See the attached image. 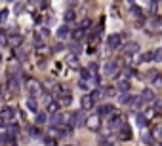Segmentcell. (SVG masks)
Wrapping results in <instances>:
<instances>
[{"label":"cell","mask_w":162,"mask_h":146,"mask_svg":"<svg viewBox=\"0 0 162 146\" xmlns=\"http://www.w3.org/2000/svg\"><path fill=\"white\" fill-rule=\"evenodd\" d=\"M21 85H23V74L21 76H8V84H6V89L8 93H19L21 91Z\"/></svg>","instance_id":"obj_1"},{"label":"cell","mask_w":162,"mask_h":146,"mask_svg":"<svg viewBox=\"0 0 162 146\" xmlns=\"http://www.w3.org/2000/svg\"><path fill=\"white\" fill-rule=\"evenodd\" d=\"M25 91L29 93V97H40L44 93V87L40 85V82L36 80H27L25 82Z\"/></svg>","instance_id":"obj_2"},{"label":"cell","mask_w":162,"mask_h":146,"mask_svg":"<svg viewBox=\"0 0 162 146\" xmlns=\"http://www.w3.org/2000/svg\"><path fill=\"white\" fill-rule=\"evenodd\" d=\"M86 127L90 131H99L101 129V116L99 114H91L86 118Z\"/></svg>","instance_id":"obj_3"},{"label":"cell","mask_w":162,"mask_h":146,"mask_svg":"<svg viewBox=\"0 0 162 146\" xmlns=\"http://www.w3.org/2000/svg\"><path fill=\"white\" fill-rule=\"evenodd\" d=\"M124 116H120L118 112H112L111 116H109V127L111 129H120L122 125H124Z\"/></svg>","instance_id":"obj_4"},{"label":"cell","mask_w":162,"mask_h":146,"mask_svg":"<svg viewBox=\"0 0 162 146\" xmlns=\"http://www.w3.org/2000/svg\"><path fill=\"white\" fill-rule=\"evenodd\" d=\"M103 74H105L107 78L118 76V65H117V61H107L105 66H103Z\"/></svg>","instance_id":"obj_5"},{"label":"cell","mask_w":162,"mask_h":146,"mask_svg":"<svg viewBox=\"0 0 162 146\" xmlns=\"http://www.w3.org/2000/svg\"><path fill=\"white\" fill-rule=\"evenodd\" d=\"M122 46V34H111L107 38V47L109 50H118Z\"/></svg>","instance_id":"obj_6"},{"label":"cell","mask_w":162,"mask_h":146,"mask_svg":"<svg viewBox=\"0 0 162 146\" xmlns=\"http://www.w3.org/2000/svg\"><path fill=\"white\" fill-rule=\"evenodd\" d=\"M84 112H86L84 108H82L80 112H75V129H80V127L86 125V118H88V116H86Z\"/></svg>","instance_id":"obj_7"},{"label":"cell","mask_w":162,"mask_h":146,"mask_svg":"<svg viewBox=\"0 0 162 146\" xmlns=\"http://www.w3.org/2000/svg\"><path fill=\"white\" fill-rule=\"evenodd\" d=\"M21 44H23V36H21V34H17V32H15V34H10V38H8V46L12 47V50H17Z\"/></svg>","instance_id":"obj_8"},{"label":"cell","mask_w":162,"mask_h":146,"mask_svg":"<svg viewBox=\"0 0 162 146\" xmlns=\"http://www.w3.org/2000/svg\"><path fill=\"white\" fill-rule=\"evenodd\" d=\"M133 53H139V44L132 40V42L124 44V55H133Z\"/></svg>","instance_id":"obj_9"},{"label":"cell","mask_w":162,"mask_h":146,"mask_svg":"<svg viewBox=\"0 0 162 146\" xmlns=\"http://www.w3.org/2000/svg\"><path fill=\"white\" fill-rule=\"evenodd\" d=\"M61 106H69L73 103V93L71 91H67V89H61V99H59Z\"/></svg>","instance_id":"obj_10"},{"label":"cell","mask_w":162,"mask_h":146,"mask_svg":"<svg viewBox=\"0 0 162 146\" xmlns=\"http://www.w3.org/2000/svg\"><path fill=\"white\" fill-rule=\"evenodd\" d=\"M132 137H133V135H132V129H130V125H126V124H124V125L118 129V139H120V140H130Z\"/></svg>","instance_id":"obj_11"},{"label":"cell","mask_w":162,"mask_h":146,"mask_svg":"<svg viewBox=\"0 0 162 146\" xmlns=\"http://www.w3.org/2000/svg\"><path fill=\"white\" fill-rule=\"evenodd\" d=\"M94 105H96V101L91 99V95H84L82 99H80V106L84 110H91V108H94Z\"/></svg>","instance_id":"obj_12"},{"label":"cell","mask_w":162,"mask_h":146,"mask_svg":"<svg viewBox=\"0 0 162 146\" xmlns=\"http://www.w3.org/2000/svg\"><path fill=\"white\" fill-rule=\"evenodd\" d=\"M147 25H149V27H147L149 32H162V21H160V19H151Z\"/></svg>","instance_id":"obj_13"},{"label":"cell","mask_w":162,"mask_h":146,"mask_svg":"<svg viewBox=\"0 0 162 146\" xmlns=\"http://www.w3.org/2000/svg\"><path fill=\"white\" fill-rule=\"evenodd\" d=\"M67 65L71 66V68H75V70H80V63H78V55L76 53H71V55H67Z\"/></svg>","instance_id":"obj_14"},{"label":"cell","mask_w":162,"mask_h":146,"mask_svg":"<svg viewBox=\"0 0 162 146\" xmlns=\"http://www.w3.org/2000/svg\"><path fill=\"white\" fill-rule=\"evenodd\" d=\"M86 31H88V29L78 27V29H75V31H73L71 38H73V40H76V42H80V40H84V38H86Z\"/></svg>","instance_id":"obj_15"},{"label":"cell","mask_w":162,"mask_h":146,"mask_svg":"<svg viewBox=\"0 0 162 146\" xmlns=\"http://www.w3.org/2000/svg\"><path fill=\"white\" fill-rule=\"evenodd\" d=\"M0 114H2L8 121H13V118H15V108H13V106H4Z\"/></svg>","instance_id":"obj_16"},{"label":"cell","mask_w":162,"mask_h":146,"mask_svg":"<svg viewBox=\"0 0 162 146\" xmlns=\"http://www.w3.org/2000/svg\"><path fill=\"white\" fill-rule=\"evenodd\" d=\"M112 112H114V106H112V105H101V106L97 108V114H99L101 118H103V116H111Z\"/></svg>","instance_id":"obj_17"},{"label":"cell","mask_w":162,"mask_h":146,"mask_svg":"<svg viewBox=\"0 0 162 146\" xmlns=\"http://www.w3.org/2000/svg\"><path fill=\"white\" fill-rule=\"evenodd\" d=\"M132 101H133V97L130 95V91H122L118 95V103L120 105H132Z\"/></svg>","instance_id":"obj_18"},{"label":"cell","mask_w":162,"mask_h":146,"mask_svg":"<svg viewBox=\"0 0 162 146\" xmlns=\"http://www.w3.org/2000/svg\"><path fill=\"white\" fill-rule=\"evenodd\" d=\"M55 34H57V38H59V40H65L69 34H71V29H69V25H61V27L57 29V32H55Z\"/></svg>","instance_id":"obj_19"},{"label":"cell","mask_w":162,"mask_h":146,"mask_svg":"<svg viewBox=\"0 0 162 146\" xmlns=\"http://www.w3.org/2000/svg\"><path fill=\"white\" fill-rule=\"evenodd\" d=\"M27 133H29L31 137H34V139H44V133H42V129H38L36 125L29 127V129H27Z\"/></svg>","instance_id":"obj_20"},{"label":"cell","mask_w":162,"mask_h":146,"mask_svg":"<svg viewBox=\"0 0 162 146\" xmlns=\"http://www.w3.org/2000/svg\"><path fill=\"white\" fill-rule=\"evenodd\" d=\"M27 108L31 110V112H38V103H36V97H29L27 99Z\"/></svg>","instance_id":"obj_21"},{"label":"cell","mask_w":162,"mask_h":146,"mask_svg":"<svg viewBox=\"0 0 162 146\" xmlns=\"http://www.w3.org/2000/svg\"><path fill=\"white\" fill-rule=\"evenodd\" d=\"M34 121H36V125H44L46 121H48V114H46V112H36Z\"/></svg>","instance_id":"obj_22"},{"label":"cell","mask_w":162,"mask_h":146,"mask_svg":"<svg viewBox=\"0 0 162 146\" xmlns=\"http://www.w3.org/2000/svg\"><path fill=\"white\" fill-rule=\"evenodd\" d=\"M36 53L42 55V57H48V55L52 53V50H50L48 46H42V44H40V46H36Z\"/></svg>","instance_id":"obj_23"},{"label":"cell","mask_w":162,"mask_h":146,"mask_svg":"<svg viewBox=\"0 0 162 146\" xmlns=\"http://www.w3.org/2000/svg\"><path fill=\"white\" fill-rule=\"evenodd\" d=\"M61 118H63V114H50V118H48V121L52 125H61Z\"/></svg>","instance_id":"obj_24"},{"label":"cell","mask_w":162,"mask_h":146,"mask_svg":"<svg viewBox=\"0 0 162 146\" xmlns=\"http://www.w3.org/2000/svg\"><path fill=\"white\" fill-rule=\"evenodd\" d=\"M117 89L122 93V91H130V82H128V78H124V80H118V84H117Z\"/></svg>","instance_id":"obj_25"},{"label":"cell","mask_w":162,"mask_h":146,"mask_svg":"<svg viewBox=\"0 0 162 146\" xmlns=\"http://www.w3.org/2000/svg\"><path fill=\"white\" fill-rule=\"evenodd\" d=\"M139 97H141V99H143V101H154V93H153V91H151L149 87H147V89H143Z\"/></svg>","instance_id":"obj_26"},{"label":"cell","mask_w":162,"mask_h":146,"mask_svg":"<svg viewBox=\"0 0 162 146\" xmlns=\"http://www.w3.org/2000/svg\"><path fill=\"white\" fill-rule=\"evenodd\" d=\"M147 121H149V119H147L145 114H137V116H135V124L139 125V127H147Z\"/></svg>","instance_id":"obj_27"},{"label":"cell","mask_w":162,"mask_h":146,"mask_svg":"<svg viewBox=\"0 0 162 146\" xmlns=\"http://www.w3.org/2000/svg\"><path fill=\"white\" fill-rule=\"evenodd\" d=\"M63 19H65L67 23H73V21L76 19V13H75V10H67V12L63 13Z\"/></svg>","instance_id":"obj_28"},{"label":"cell","mask_w":162,"mask_h":146,"mask_svg":"<svg viewBox=\"0 0 162 146\" xmlns=\"http://www.w3.org/2000/svg\"><path fill=\"white\" fill-rule=\"evenodd\" d=\"M59 108H61V103H55V101H52L50 105H48V114H55V112H59Z\"/></svg>","instance_id":"obj_29"},{"label":"cell","mask_w":162,"mask_h":146,"mask_svg":"<svg viewBox=\"0 0 162 146\" xmlns=\"http://www.w3.org/2000/svg\"><path fill=\"white\" fill-rule=\"evenodd\" d=\"M40 99H42V103H44L46 106H48V105L54 101V97H52V93H46V91H44V93L40 95Z\"/></svg>","instance_id":"obj_30"},{"label":"cell","mask_w":162,"mask_h":146,"mask_svg":"<svg viewBox=\"0 0 162 146\" xmlns=\"http://www.w3.org/2000/svg\"><path fill=\"white\" fill-rule=\"evenodd\" d=\"M151 61H154V51H147L141 55V63H151Z\"/></svg>","instance_id":"obj_31"},{"label":"cell","mask_w":162,"mask_h":146,"mask_svg":"<svg viewBox=\"0 0 162 146\" xmlns=\"http://www.w3.org/2000/svg\"><path fill=\"white\" fill-rule=\"evenodd\" d=\"M27 57H29V55H27V50L19 46V47H17V59H19V61H25Z\"/></svg>","instance_id":"obj_32"},{"label":"cell","mask_w":162,"mask_h":146,"mask_svg":"<svg viewBox=\"0 0 162 146\" xmlns=\"http://www.w3.org/2000/svg\"><path fill=\"white\" fill-rule=\"evenodd\" d=\"M90 95H91V99H94V101H99L101 97L105 95V91H101V89H94V91H91Z\"/></svg>","instance_id":"obj_33"},{"label":"cell","mask_w":162,"mask_h":146,"mask_svg":"<svg viewBox=\"0 0 162 146\" xmlns=\"http://www.w3.org/2000/svg\"><path fill=\"white\" fill-rule=\"evenodd\" d=\"M141 139H143V142H145V144H153V140H154V135H151V133H147V131H145V133L141 135Z\"/></svg>","instance_id":"obj_34"},{"label":"cell","mask_w":162,"mask_h":146,"mask_svg":"<svg viewBox=\"0 0 162 146\" xmlns=\"http://www.w3.org/2000/svg\"><path fill=\"white\" fill-rule=\"evenodd\" d=\"M23 10H25V2H17L15 8H13V13H15V15H21Z\"/></svg>","instance_id":"obj_35"},{"label":"cell","mask_w":162,"mask_h":146,"mask_svg":"<svg viewBox=\"0 0 162 146\" xmlns=\"http://www.w3.org/2000/svg\"><path fill=\"white\" fill-rule=\"evenodd\" d=\"M6 44H8V32L0 29V46H6Z\"/></svg>","instance_id":"obj_36"},{"label":"cell","mask_w":162,"mask_h":146,"mask_svg":"<svg viewBox=\"0 0 162 146\" xmlns=\"http://www.w3.org/2000/svg\"><path fill=\"white\" fill-rule=\"evenodd\" d=\"M6 129H8V133H13V135H17V133H19V127H17V124H13V121H10Z\"/></svg>","instance_id":"obj_37"},{"label":"cell","mask_w":162,"mask_h":146,"mask_svg":"<svg viewBox=\"0 0 162 146\" xmlns=\"http://www.w3.org/2000/svg\"><path fill=\"white\" fill-rule=\"evenodd\" d=\"M156 112H158V110H156V108H154V106H153V108H147V110H145V112H143V114H145V116H147V119H153V118H154V116H156Z\"/></svg>","instance_id":"obj_38"},{"label":"cell","mask_w":162,"mask_h":146,"mask_svg":"<svg viewBox=\"0 0 162 146\" xmlns=\"http://www.w3.org/2000/svg\"><path fill=\"white\" fill-rule=\"evenodd\" d=\"M69 50H71V53H76V55H78V53H80V46H78V42L75 40L71 46H69Z\"/></svg>","instance_id":"obj_39"},{"label":"cell","mask_w":162,"mask_h":146,"mask_svg":"<svg viewBox=\"0 0 162 146\" xmlns=\"http://www.w3.org/2000/svg\"><path fill=\"white\" fill-rule=\"evenodd\" d=\"M153 135H154V139H156V140H162V125L154 127V129H153Z\"/></svg>","instance_id":"obj_40"},{"label":"cell","mask_w":162,"mask_h":146,"mask_svg":"<svg viewBox=\"0 0 162 146\" xmlns=\"http://www.w3.org/2000/svg\"><path fill=\"white\" fill-rule=\"evenodd\" d=\"M103 91H105V97H114L118 89H117V87H105Z\"/></svg>","instance_id":"obj_41"},{"label":"cell","mask_w":162,"mask_h":146,"mask_svg":"<svg viewBox=\"0 0 162 146\" xmlns=\"http://www.w3.org/2000/svg\"><path fill=\"white\" fill-rule=\"evenodd\" d=\"M8 15H10V10H2V12H0V25H4V23H6Z\"/></svg>","instance_id":"obj_42"},{"label":"cell","mask_w":162,"mask_h":146,"mask_svg":"<svg viewBox=\"0 0 162 146\" xmlns=\"http://www.w3.org/2000/svg\"><path fill=\"white\" fill-rule=\"evenodd\" d=\"M154 63H162V47L154 50Z\"/></svg>","instance_id":"obj_43"},{"label":"cell","mask_w":162,"mask_h":146,"mask_svg":"<svg viewBox=\"0 0 162 146\" xmlns=\"http://www.w3.org/2000/svg\"><path fill=\"white\" fill-rule=\"evenodd\" d=\"M48 6H50V0H38V8L40 10H48Z\"/></svg>","instance_id":"obj_44"},{"label":"cell","mask_w":162,"mask_h":146,"mask_svg":"<svg viewBox=\"0 0 162 146\" xmlns=\"http://www.w3.org/2000/svg\"><path fill=\"white\" fill-rule=\"evenodd\" d=\"M44 144L46 146H55V139L54 137H44Z\"/></svg>","instance_id":"obj_45"},{"label":"cell","mask_w":162,"mask_h":146,"mask_svg":"<svg viewBox=\"0 0 162 146\" xmlns=\"http://www.w3.org/2000/svg\"><path fill=\"white\" fill-rule=\"evenodd\" d=\"M153 106H154L158 112H162V99H154V101H153Z\"/></svg>","instance_id":"obj_46"},{"label":"cell","mask_w":162,"mask_h":146,"mask_svg":"<svg viewBox=\"0 0 162 146\" xmlns=\"http://www.w3.org/2000/svg\"><path fill=\"white\" fill-rule=\"evenodd\" d=\"M132 13H133L135 17H137V15H139V17L143 15V12H141V8H137V6H132Z\"/></svg>","instance_id":"obj_47"},{"label":"cell","mask_w":162,"mask_h":146,"mask_svg":"<svg viewBox=\"0 0 162 146\" xmlns=\"http://www.w3.org/2000/svg\"><path fill=\"white\" fill-rule=\"evenodd\" d=\"M88 68H90L91 72H94V74H97V68H99V66H97L96 63H90V65H88Z\"/></svg>","instance_id":"obj_48"},{"label":"cell","mask_w":162,"mask_h":146,"mask_svg":"<svg viewBox=\"0 0 162 146\" xmlns=\"http://www.w3.org/2000/svg\"><path fill=\"white\" fill-rule=\"evenodd\" d=\"M153 82H154V85H156V87H162V76H154V80H153Z\"/></svg>","instance_id":"obj_49"},{"label":"cell","mask_w":162,"mask_h":146,"mask_svg":"<svg viewBox=\"0 0 162 146\" xmlns=\"http://www.w3.org/2000/svg\"><path fill=\"white\" fill-rule=\"evenodd\" d=\"M0 127H8V119L2 114H0Z\"/></svg>","instance_id":"obj_50"},{"label":"cell","mask_w":162,"mask_h":146,"mask_svg":"<svg viewBox=\"0 0 162 146\" xmlns=\"http://www.w3.org/2000/svg\"><path fill=\"white\" fill-rule=\"evenodd\" d=\"M90 25H91V21H90V19H84V21L80 23V27H84V29H90Z\"/></svg>","instance_id":"obj_51"},{"label":"cell","mask_w":162,"mask_h":146,"mask_svg":"<svg viewBox=\"0 0 162 146\" xmlns=\"http://www.w3.org/2000/svg\"><path fill=\"white\" fill-rule=\"evenodd\" d=\"M40 34H42L44 38H48V36H50V31H48V29H40Z\"/></svg>","instance_id":"obj_52"},{"label":"cell","mask_w":162,"mask_h":146,"mask_svg":"<svg viewBox=\"0 0 162 146\" xmlns=\"http://www.w3.org/2000/svg\"><path fill=\"white\" fill-rule=\"evenodd\" d=\"M8 32H10V34H15V32H17V27H15V25L8 27Z\"/></svg>","instance_id":"obj_53"},{"label":"cell","mask_w":162,"mask_h":146,"mask_svg":"<svg viewBox=\"0 0 162 146\" xmlns=\"http://www.w3.org/2000/svg\"><path fill=\"white\" fill-rule=\"evenodd\" d=\"M6 2H15V0H6Z\"/></svg>","instance_id":"obj_54"},{"label":"cell","mask_w":162,"mask_h":146,"mask_svg":"<svg viewBox=\"0 0 162 146\" xmlns=\"http://www.w3.org/2000/svg\"><path fill=\"white\" fill-rule=\"evenodd\" d=\"M0 61H2V53H0Z\"/></svg>","instance_id":"obj_55"},{"label":"cell","mask_w":162,"mask_h":146,"mask_svg":"<svg viewBox=\"0 0 162 146\" xmlns=\"http://www.w3.org/2000/svg\"><path fill=\"white\" fill-rule=\"evenodd\" d=\"M154 2H162V0H154Z\"/></svg>","instance_id":"obj_56"},{"label":"cell","mask_w":162,"mask_h":146,"mask_svg":"<svg viewBox=\"0 0 162 146\" xmlns=\"http://www.w3.org/2000/svg\"><path fill=\"white\" fill-rule=\"evenodd\" d=\"M65 146H73V144H65Z\"/></svg>","instance_id":"obj_57"}]
</instances>
